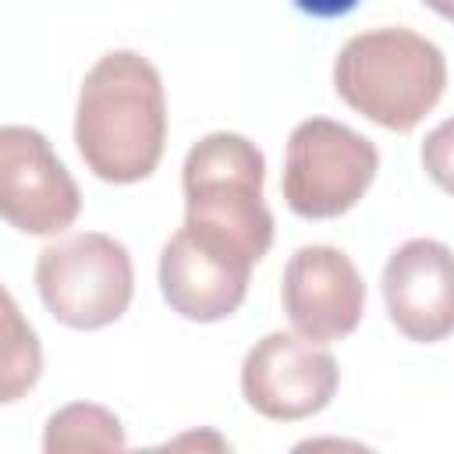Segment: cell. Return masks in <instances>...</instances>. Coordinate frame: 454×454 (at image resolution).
<instances>
[{
    "label": "cell",
    "instance_id": "9a60e30c",
    "mask_svg": "<svg viewBox=\"0 0 454 454\" xmlns=\"http://www.w3.org/2000/svg\"><path fill=\"white\" fill-rule=\"evenodd\" d=\"M429 11H436L440 18H447V21H454V0H422Z\"/></svg>",
    "mask_w": 454,
    "mask_h": 454
},
{
    "label": "cell",
    "instance_id": "30bf717a",
    "mask_svg": "<svg viewBox=\"0 0 454 454\" xmlns=\"http://www.w3.org/2000/svg\"><path fill=\"white\" fill-rule=\"evenodd\" d=\"M248 277L252 266L202 245L188 227H177L160 252L163 301L192 323L234 316L248 294Z\"/></svg>",
    "mask_w": 454,
    "mask_h": 454
},
{
    "label": "cell",
    "instance_id": "277c9868",
    "mask_svg": "<svg viewBox=\"0 0 454 454\" xmlns=\"http://www.w3.org/2000/svg\"><path fill=\"white\" fill-rule=\"evenodd\" d=\"M35 287L57 323L71 330H99L128 312L135 266L117 238L103 231H78L39 252Z\"/></svg>",
    "mask_w": 454,
    "mask_h": 454
},
{
    "label": "cell",
    "instance_id": "7c38bea8",
    "mask_svg": "<svg viewBox=\"0 0 454 454\" xmlns=\"http://www.w3.org/2000/svg\"><path fill=\"white\" fill-rule=\"evenodd\" d=\"M43 369L39 340L32 326L21 319L11 291H4V351H0V401H18L28 387H35Z\"/></svg>",
    "mask_w": 454,
    "mask_h": 454
},
{
    "label": "cell",
    "instance_id": "4fadbf2b",
    "mask_svg": "<svg viewBox=\"0 0 454 454\" xmlns=\"http://www.w3.org/2000/svg\"><path fill=\"white\" fill-rule=\"evenodd\" d=\"M419 156H422V167H426L429 181H433L440 192L454 195V117H447L443 124H436V128L426 135Z\"/></svg>",
    "mask_w": 454,
    "mask_h": 454
},
{
    "label": "cell",
    "instance_id": "52a82bcc",
    "mask_svg": "<svg viewBox=\"0 0 454 454\" xmlns=\"http://www.w3.org/2000/svg\"><path fill=\"white\" fill-rule=\"evenodd\" d=\"M0 213L21 234H60L82 213L74 177L35 128H0Z\"/></svg>",
    "mask_w": 454,
    "mask_h": 454
},
{
    "label": "cell",
    "instance_id": "5b68a950",
    "mask_svg": "<svg viewBox=\"0 0 454 454\" xmlns=\"http://www.w3.org/2000/svg\"><path fill=\"white\" fill-rule=\"evenodd\" d=\"M380 170L376 145L330 117L301 121L284 153L280 192L294 216L333 220L358 206Z\"/></svg>",
    "mask_w": 454,
    "mask_h": 454
},
{
    "label": "cell",
    "instance_id": "9c48e42d",
    "mask_svg": "<svg viewBox=\"0 0 454 454\" xmlns=\"http://www.w3.org/2000/svg\"><path fill=\"white\" fill-rule=\"evenodd\" d=\"M383 301L390 323L415 344L454 333V252L433 238L404 241L383 266Z\"/></svg>",
    "mask_w": 454,
    "mask_h": 454
},
{
    "label": "cell",
    "instance_id": "3957f363",
    "mask_svg": "<svg viewBox=\"0 0 454 454\" xmlns=\"http://www.w3.org/2000/svg\"><path fill=\"white\" fill-rule=\"evenodd\" d=\"M447 60L440 46L411 28L387 25L351 35L333 60L337 96L387 131H411L440 103Z\"/></svg>",
    "mask_w": 454,
    "mask_h": 454
},
{
    "label": "cell",
    "instance_id": "5bb4252c",
    "mask_svg": "<svg viewBox=\"0 0 454 454\" xmlns=\"http://www.w3.org/2000/svg\"><path fill=\"white\" fill-rule=\"evenodd\" d=\"M291 4L309 18H340L358 7V0H291Z\"/></svg>",
    "mask_w": 454,
    "mask_h": 454
},
{
    "label": "cell",
    "instance_id": "8992f818",
    "mask_svg": "<svg viewBox=\"0 0 454 454\" xmlns=\"http://www.w3.org/2000/svg\"><path fill=\"white\" fill-rule=\"evenodd\" d=\"M337 383V358L301 333H266L241 362V394L248 408L273 422H298L323 411Z\"/></svg>",
    "mask_w": 454,
    "mask_h": 454
},
{
    "label": "cell",
    "instance_id": "7a4b0ae2",
    "mask_svg": "<svg viewBox=\"0 0 454 454\" xmlns=\"http://www.w3.org/2000/svg\"><path fill=\"white\" fill-rule=\"evenodd\" d=\"M266 163L238 131L199 138L181 167L184 223L202 245L255 266L273 245V213L262 202Z\"/></svg>",
    "mask_w": 454,
    "mask_h": 454
},
{
    "label": "cell",
    "instance_id": "6da1fadb",
    "mask_svg": "<svg viewBox=\"0 0 454 454\" xmlns=\"http://www.w3.org/2000/svg\"><path fill=\"white\" fill-rule=\"evenodd\" d=\"M74 145L85 167L110 184L145 181L167 149L163 78L135 50L103 53L78 89Z\"/></svg>",
    "mask_w": 454,
    "mask_h": 454
},
{
    "label": "cell",
    "instance_id": "8fae6325",
    "mask_svg": "<svg viewBox=\"0 0 454 454\" xmlns=\"http://www.w3.org/2000/svg\"><path fill=\"white\" fill-rule=\"evenodd\" d=\"M46 454H71V450H124V426L103 404H64L46 419L43 433Z\"/></svg>",
    "mask_w": 454,
    "mask_h": 454
},
{
    "label": "cell",
    "instance_id": "ba28073f",
    "mask_svg": "<svg viewBox=\"0 0 454 454\" xmlns=\"http://www.w3.org/2000/svg\"><path fill=\"white\" fill-rule=\"evenodd\" d=\"M280 301L294 333L330 344L362 323L365 284L358 266L340 248L305 245L284 266Z\"/></svg>",
    "mask_w": 454,
    "mask_h": 454
}]
</instances>
